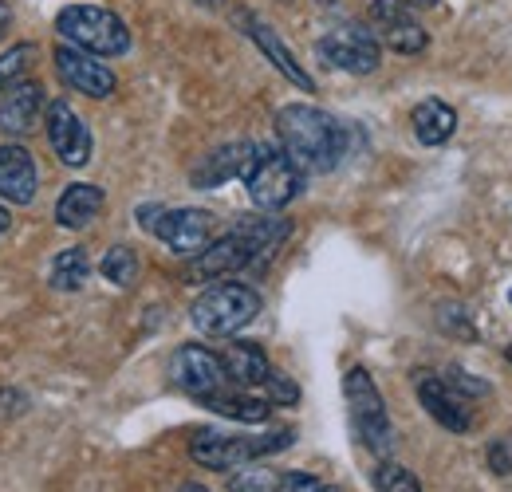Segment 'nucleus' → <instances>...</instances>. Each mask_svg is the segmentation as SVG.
<instances>
[{
  "mask_svg": "<svg viewBox=\"0 0 512 492\" xmlns=\"http://www.w3.org/2000/svg\"><path fill=\"white\" fill-rule=\"evenodd\" d=\"M276 134H280L284 154H288L304 174H327V170H335L339 158H343V146H347L343 126L335 123L327 111L308 107V103L280 107V115H276Z\"/></svg>",
  "mask_w": 512,
  "mask_h": 492,
  "instance_id": "f257e3e1",
  "label": "nucleus"
},
{
  "mask_svg": "<svg viewBox=\"0 0 512 492\" xmlns=\"http://www.w3.org/2000/svg\"><path fill=\"white\" fill-rule=\"evenodd\" d=\"M284 237H288V221H280V217H245L233 233L217 237L205 252H197L190 260V268H186V276L190 280H221L229 272H241V268L256 264L260 256L276 252Z\"/></svg>",
  "mask_w": 512,
  "mask_h": 492,
  "instance_id": "f03ea898",
  "label": "nucleus"
},
{
  "mask_svg": "<svg viewBox=\"0 0 512 492\" xmlns=\"http://www.w3.org/2000/svg\"><path fill=\"white\" fill-rule=\"evenodd\" d=\"M56 32L64 36V44L99 60H115L130 48V28L123 24V16L95 4H67L56 16Z\"/></svg>",
  "mask_w": 512,
  "mask_h": 492,
  "instance_id": "7ed1b4c3",
  "label": "nucleus"
},
{
  "mask_svg": "<svg viewBox=\"0 0 512 492\" xmlns=\"http://www.w3.org/2000/svg\"><path fill=\"white\" fill-rule=\"evenodd\" d=\"M193 327L209 339H229L237 335L241 327H249L256 315H260V296H256L249 284H237V280H221L213 288H205L193 304Z\"/></svg>",
  "mask_w": 512,
  "mask_h": 492,
  "instance_id": "20e7f679",
  "label": "nucleus"
},
{
  "mask_svg": "<svg viewBox=\"0 0 512 492\" xmlns=\"http://www.w3.org/2000/svg\"><path fill=\"white\" fill-rule=\"evenodd\" d=\"M292 430L280 433H264V437H245V433H213L201 430L193 433L190 441V457L201 469H241L256 457H268V453H280L292 445Z\"/></svg>",
  "mask_w": 512,
  "mask_h": 492,
  "instance_id": "39448f33",
  "label": "nucleus"
},
{
  "mask_svg": "<svg viewBox=\"0 0 512 492\" xmlns=\"http://www.w3.org/2000/svg\"><path fill=\"white\" fill-rule=\"evenodd\" d=\"M304 185V170L284 154V146H256L253 162L245 170V189L256 209H284Z\"/></svg>",
  "mask_w": 512,
  "mask_h": 492,
  "instance_id": "423d86ee",
  "label": "nucleus"
},
{
  "mask_svg": "<svg viewBox=\"0 0 512 492\" xmlns=\"http://www.w3.org/2000/svg\"><path fill=\"white\" fill-rule=\"evenodd\" d=\"M343 394H347V410H351V426L359 433V441L386 457L394 449V430H390V418H386V402L375 386V378L363 367H351L343 378Z\"/></svg>",
  "mask_w": 512,
  "mask_h": 492,
  "instance_id": "0eeeda50",
  "label": "nucleus"
},
{
  "mask_svg": "<svg viewBox=\"0 0 512 492\" xmlns=\"http://www.w3.org/2000/svg\"><path fill=\"white\" fill-rule=\"evenodd\" d=\"M367 24H371L375 40L390 52H398V56H418L430 44V32L422 28L410 0H371Z\"/></svg>",
  "mask_w": 512,
  "mask_h": 492,
  "instance_id": "6e6552de",
  "label": "nucleus"
},
{
  "mask_svg": "<svg viewBox=\"0 0 512 492\" xmlns=\"http://www.w3.org/2000/svg\"><path fill=\"white\" fill-rule=\"evenodd\" d=\"M316 52L327 67H339L347 75H371L383 63V48H379L375 32L359 28V24H339V28L323 32Z\"/></svg>",
  "mask_w": 512,
  "mask_h": 492,
  "instance_id": "1a4fd4ad",
  "label": "nucleus"
},
{
  "mask_svg": "<svg viewBox=\"0 0 512 492\" xmlns=\"http://www.w3.org/2000/svg\"><path fill=\"white\" fill-rule=\"evenodd\" d=\"M170 382L201 402V398L225 390V386H229V374H225L221 355H213L209 347L186 343V347H178L174 359H170Z\"/></svg>",
  "mask_w": 512,
  "mask_h": 492,
  "instance_id": "9d476101",
  "label": "nucleus"
},
{
  "mask_svg": "<svg viewBox=\"0 0 512 492\" xmlns=\"http://www.w3.org/2000/svg\"><path fill=\"white\" fill-rule=\"evenodd\" d=\"M44 130H48V142H52V150H56V158H60L64 166L79 170V166L91 162V130L75 115V107H71L67 99H52V103H48V111H44Z\"/></svg>",
  "mask_w": 512,
  "mask_h": 492,
  "instance_id": "9b49d317",
  "label": "nucleus"
},
{
  "mask_svg": "<svg viewBox=\"0 0 512 492\" xmlns=\"http://www.w3.org/2000/svg\"><path fill=\"white\" fill-rule=\"evenodd\" d=\"M52 60H56V75L64 79L71 91H79L87 99H111L115 87H119L115 71L107 63H99V56H91V52H79L71 44H60Z\"/></svg>",
  "mask_w": 512,
  "mask_h": 492,
  "instance_id": "f8f14e48",
  "label": "nucleus"
},
{
  "mask_svg": "<svg viewBox=\"0 0 512 492\" xmlns=\"http://www.w3.org/2000/svg\"><path fill=\"white\" fill-rule=\"evenodd\" d=\"M213 213L205 209H162V217L154 221V237H162L170 252L193 260L197 252L213 245Z\"/></svg>",
  "mask_w": 512,
  "mask_h": 492,
  "instance_id": "ddd939ff",
  "label": "nucleus"
},
{
  "mask_svg": "<svg viewBox=\"0 0 512 492\" xmlns=\"http://www.w3.org/2000/svg\"><path fill=\"white\" fill-rule=\"evenodd\" d=\"M414 390H418L422 410H426L438 426H446L449 433L473 430V414H469V406L449 390L446 378H438V374H430V370H418V374H414Z\"/></svg>",
  "mask_w": 512,
  "mask_h": 492,
  "instance_id": "4468645a",
  "label": "nucleus"
},
{
  "mask_svg": "<svg viewBox=\"0 0 512 492\" xmlns=\"http://www.w3.org/2000/svg\"><path fill=\"white\" fill-rule=\"evenodd\" d=\"M237 24L245 28V36L253 40L260 52H264V60L272 63V67H276V71H280L288 83H296L300 91H316L312 75H308V71L296 63V56L284 48V40H280V36H276V32H272V28H268L260 16H253V12H245V8H241V12H237Z\"/></svg>",
  "mask_w": 512,
  "mask_h": 492,
  "instance_id": "2eb2a0df",
  "label": "nucleus"
},
{
  "mask_svg": "<svg viewBox=\"0 0 512 492\" xmlns=\"http://www.w3.org/2000/svg\"><path fill=\"white\" fill-rule=\"evenodd\" d=\"M36 162L24 146L16 142H0V201L8 205H32L36 201Z\"/></svg>",
  "mask_w": 512,
  "mask_h": 492,
  "instance_id": "dca6fc26",
  "label": "nucleus"
},
{
  "mask_svg": "<svg viewBox=\"0 0 512 492\" xmlns=\"http://www.w3.org/2000/svg\"><path fill=\"white\" fill-rule=\"evenodd\" d=\"M44 111V87L36 79H20L0 95V130L4 134H28Z\"/></svg>",
  "mask_w": 512,
  "mask_h": 492,
  "instance_id": "f3484780",
  "label": "nucleus"
},
{
  "mask_svg": "<svg viewBox=\"0 0 512 492\" xmlns=\"http://www.w3.org/2000/svg\"><path fill=\"white\" fill-rule=\"evenodd\" d=\"M253 154H256L253 142H229V146L213 150V154L201 158V166L193 170V185H197V189H217V185L233 182V178H245Z\"/></svg>",
  "mask_w": 512,
  "mask_h": 492,
  "instance_id": "a211bd4d",
  "label": "nucleus"
},
{
  "mask_svg": "<svg viewBox=\"0 0 512 492\" xmlns=\"http://www.w3.org/2000/svg\"><path fill=\"white\" fill-rule=\"evenodd\" d=\"M103 205H107V197H103L99 185L75 182L67 185L60 201H56V221H60V229H87L103 213Z\"/></svg>",
  "mask_w": 512,
  "mask_h": 492,
  "instance_id": "6ab92c4d",
  "label": "nucleus"
},
{
  "mask_svg": "<svg viewBox=\"0 0 512 492\" xmlns=\"http://www.w3.org/2000/svg\"><path fill=\"white\" fill-rule=\"evenodd\" d=\"M221 363H225L229 382H233V386H241V390H260V386H264V378L272 374L268 355H264L256 343H229V347H225V355H221Z\"/></svg>",
  "mask_w": 512,
  "mask_h": 492,
  "instance_id": "aec40b11",
  "label": "nucleus"
},
{
  "mask_svg": "<svg viewBox=\"0 0 512 492\" xmlns=\"http://www.w3.org/2000/svg\"><path fill=\"white\" fill-rule=\"evenodd\" d=\"M213 414H221V418H229V422H241V426H260V422H268V414H272V402L268 398H256V394H245V390H217V394H209V398H201Z\"/></svg>",
  "mask_w": 512,
  "mask_h": 492,
  "instance_id": "412c9836",
  "label": "nucleus"
},
{
  "mask_svg": "<svg viewBox=\"0 0 512 492\" xmlns=\"http://www.w3.org/2000/svg\"><path fill=\"white\" fill-rule=\"evenodd\" d=\"M410 126H414V138L422 146H442L457 130V111L449 103H442V99H422L410 111Z\"/></svg>",
  "mask_w": 512,
  "mask_h": 492,
  "instance_id": "4be33fe9",
  "label": "nucleus"
},
{
  "mask_svg": "<svg viewBox=\"0 0 512 492\" xmlns=\"http://www.w3.org/2000/svg\"><path fill=\"white\" fill-rule=\"evenodd\" d=\"M91 276V260H87V248H64L56 252L52 268H48V284L56 292H79Z\"/></svg>",
  "mask_w": 512,
  "mask_h": 492,
  "instance_id": "5701e85b",
  "label": "nucleus"
},
{
  "mask_svg": "<svg viewBox=\"0 0 512 492\" xmlns=\"http://www.w3.org/2000/svg\"><path fill=\"white\" fill-rule=\"evenodd\" d=\"M99 272H103L107 284H115V288H134V280H138V256H134V248H127V245L107 248V256L99 260Z\"/></svg>",
  "mask_w": 512,
  "mask_h": 492,
  "instance_id": "b1692460",
  "label": "nucleus"
},
{
  "mask_svg": "<svg viewBox=\"0 0 512 492\" xmlns=\"http://www.w3.org/2000/svg\"><path fill=\"white\" fill-rule=\"evenodd\" d=\"M32 60H36V44H12V48L0 56V95H4L12 83L24 79V71H28Z\"/></svg>",
  "mask_w": 512,
  "mask_h": 492,
  "instance_id": "393cba45",
  "label": "nucleus"
},
{
  "mask_svg": "<svg viewBox=\"0 0 512 492\" xmlns=\"http://www.w3.org/2000/svg\"><path fill=\"white\" fill-rule=\"evenodd\" d=\"M375 489L379 492H422L418 477L406 469V465H394V461H383L375 469Z\"/></svg>",
  "mask_w": 512,
  "mask_h": 492,
  "instance_id": "a878e982",
  "label": "nucleus"
},
{
  "mask_svg": "<svg viewBox=\"0 0 512 492\" xmlns=\"http://www.w3.org/2000/svg\"><path fill=\"white\" fill-rule=\"evenodd\" d=\"M264 398L268 402H276V406H292V402H300V386L288 378V374H280V370H272L268 378H264Z\"/></svg>",
  "mask_w": 512,
  "mask_h": 492,
  "instance_id": "bb28decb",
  "label": "nucleus"
},
{
  "mask_svg": "<svg viewBox=\"0 0 512 492\" xmlns=\"http://www.w3.org/2000/svg\"><path fill=\"white\" fill-rule=\"evenodd\" d=\"M276 481H280V477H272V473H264V469H249V473H237V477H233L229 492H276Z\"/></svg>",
  "mask_w": 512,
  "mask_h": 492,
  "instance_id": "cd10ccee",
  "label": "nucleus"
},
{
  "mask_svg": "<svg viewBox=\"0 0 512 492\" xmlns=\"http://www.w3.org/2000/svg\"><path fill=\"white\" fill-rule=\"evenodd\" d=\"M446 386L453 394H489V382H477L473 374H465V370H457V367H449Z\"/></svg>",
  "mask_w": 512,
  "mask_h": 492,
  "instance_id": "c85d7f7f",
  "label": "nucleus"
},
{
  "mask_svg": "<svg viewBox=\"0 0 512 492\" xmlns=\"http://www.w3.org/2000/svg\"><path fill=\"white\" fill-rule=\"evenodd\" d=\"M489 465H493V473H512V441H497L493 449H489Z\"/></svg>",
  "mask_w": 512,
  "mask_h": 492,
  "instance_id": "c756f323",
  "label": "nucleus"
},
{
  "mask_svg": "<svg viewBox=\"0 0 512 492\" xmlns=\"http://www.w3.org/2000/svg\"><path fill=\"white\" fill-rule=\"evenodd\" d=\"M8 28H12V4H8V0H0V40L8 36Z\"/></svg>",
  "mask_w": 512,
  "mask_h": 492,
  "instance_id": "7c9ffc66",
  "label": "nucleus"
},
{
  "mask_svg": "<svg viewBox=\"0 0 512 492\" xmlns=\"http://www.w3.org/2000/svg\"><path fill=\"white\" fill-rule=\"evenodd\" d=\"M8 225H12V217H8V209H4V205H0V237H4V233H8Z\"/></svg>",
  "mask_w": 512,
  "mask_h": 492,
  "instance_id": "2f4dec72",
  "label": "nucleus"
},
{
  "mask_svg": "<svg viewBox=\"0 0 512 492\" xmlns=\"http://www.w3.org/2000/svg\"><path fill=\"white\" fill-rule=\"evenodd\" d=\"M178 492H209V489H205V485H197V481H190V485H182Z\"/></svg>",
  "mask_w": 512,
  "mask_h": 492,
  "instance_id": "473e14b6",
  "label": "nucleus"
},
{
  "mask_svg": "<svg viewBox=\"0 0 512 492\" xmlns=\"http://www.w3.org/2000/svg\"><path fill=\"white\" fill-rule=\"evenodd\" d=\"M193 4H201V8H221L225 0H193Z\"/></svg>",
  "mask_w": 512,
  "mask_h": 492,
  "instance_id": "72a5a7b5",
  "label": "nucleus"
},
{
  "mask_svg": "<svg viewBox=\"0 0 512 492\" xmlns=\"http://www.w3.org/2000/svg\"><path fill=\"white\" fill-rule=\"evenodd\" d=\"M505 359H509V363H512V347H509V351H505Z\"/></svg>",
  "mask_w": 512,
  "mask_h": 492,
  "instance_id": "f704fd0d",
  "label": "nucleus"
},
{
  "mask_svg": "<svg viewBox=\"0 0 512 492\" xmlns=\"http://www.w3.org/2000/svg\"><path fill=\"white\" fill-rule=\"evenodd\" d=\"M320 492H339V489H327V485H323V489Z\"/></svg>",
  "mask_w": 512,
  "mask_h": 492,
  "instance_id": "c9c22d12",
  "label": "nucleus"
},
{
  "mask_svg": "<svg viewBox=\"0 0 512 492\" xmlns=\"http://www.w3.org/2000/svg\"><path fill=\"white\" fill-rule=\"evenodd\" d=\"M509 304H512V288H509Z\"/></svg>",
  "mask_w": 512,
  "mask_h": 492,
  "instance_id": "e433bc0d",
  "label": "nucleus"
},
{
  "mask_svg": "<svg viewBox=\"0 0 512 492\" xmlns=\"http://www.w3.org/2000/svg\"><path fill=\"white\" fill-rule=\"evenodd\" d=\"M320 4H331V0H320Z\"/></svg>",
  "mask_w": 512,
  "mask_h": 492,
  "instance_id": "4c0bfd02",
  "label": "nucleus"
}]
</instances>
